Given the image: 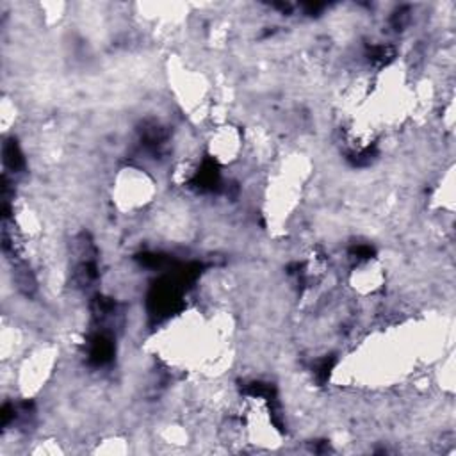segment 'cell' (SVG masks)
Masks as SVG:
<instances>
[{
    "mask_svg": "<svg viewBox=\"0 0 456 456\" xmlns=\"http://www.w3.org/2000/svg\"><path fill=\"white\" fill-rule=\"evenodd\" d=\"M155 178L141 167L125 166L118 171L112 183V203L125 212L134 214L137 210H144L157 192Z\"/></svg>",
    "mask_w": 456,
    "mask_h": 456,
    "instance_id": "cell-1",
    "label": "cell"
},
{
    "mask_svg": "<svg viewBox=\"0 0 456 456\" xmlns=\"http://www.w3.org/2000/svg\"><path fill=\"white\" fill-rule=\"evenodd\" d=\"M242 148H244L242 132L237 126L224 121L216 125V128L212 130L207 141L208 155L217 164H232L239 160Z\"/></svg>",
    "mask_w": 456,
    "mask_h": 456,
    "instance_id": "cell-2",
    "label": "cell"
}]
</instances>
